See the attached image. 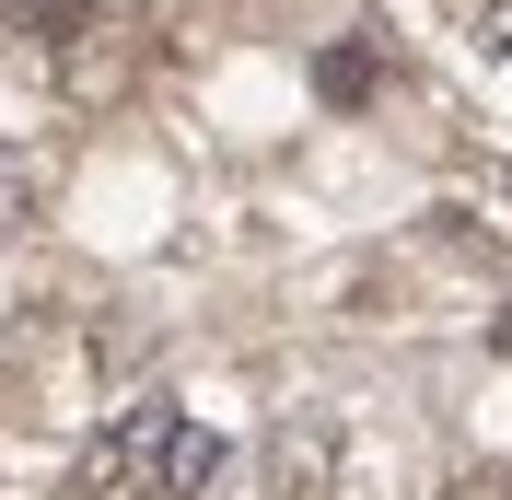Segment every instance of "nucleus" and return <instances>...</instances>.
<instances>
[{
    "label": "nucleus",
    "instance_id": "f257e3e1",
    "mask_svg": "<svg viewBox=\"0 0 512 500\" xmlns=\"http://www.w3.org/2000/svg\"><path fill=\"white\" fill-rule=\"evenodd\" d=\"M338 466H350V442H338L326 407H291L280 431H268V500H326Z\"/></svg>",
    "mask_w": 512,
    "mask_h": 500
},
{
    "label": "nucleus",
    "instance_id": "20e7f679",
    "mask_svg": "<svg viewBox=\"0 0 512 500\" xmlns=\"http://www.w3.org/2000/svg\"><path fill=\"white\" fill-rule=\"evenodd\" d=\"M35 210H47V163H24L12 140H0V233H24Z\"/></svg>",
    "mask_w": 512,
    "mask_h": 500
},
{
    "label": "nucleus",
    "instance_id": "39448f33",
    "mask_svg": "<svg viewBox=\"0 0 512 500\" xmlns=\"http://www.w3.org/2000/svg\"><path fill=\"white\" fill-rule=\"evenodd\" d=\"M210 477H222V442H210V431H187V442H175V466H163V500H198Z\"/></svg>",
    "mask_w": 512,
    "mask_h": 500
},
{
    "label": "nucleus",
    "instance_id": "f03ea898",
    "mask_svg": "<svg viewBox=\"0 0 512 500\" xmlns=\"http://www.w3.org/2000/svg\"><path fill=\"white\" fill-rule=\"evenodd\" d=\"M128 82H140V35H128L117 12H94V24L59 35V94L70 105H117Z\"/></svg>",
    "mask_w": 512,
    "mask_h": 500
},
{
    "label": "nucleus",
    "instance_id": "7ed1b4c3",
    "mask_svg": "<svg viewBox=\"0 0 512 500\" xmlns=\"http://www.w3.org/2000/svg\"><path fill=\"white\" fill-rule=\"evenodd\" d=\"M175 442H187V419H175V407H128V419H117V442H105L94 466L117 477L128 500H163V466H175Z\"/></svg>",
    "mask_w": 512,
    "mask_h": 500
},
{
    "label": "nucleus",
    "instance_id": "0eeeda50",
    "mask_svg": "<svg viewBox=\"0 0 512 500\" xmlns=\"http://www.w3.org/2000/svg\"><path fill=\"white\" fill-rule=\"evenodd\" d=\"M478 47H489V59H512V0H489V12H478Z\"/></svg>",
    "mask_w": 512,
    "mask_h": 500
},
{
    "label": "nucleus",
    "instance_id": "1a4fd4ad",
    "mask_svg": "<svg viewBox=\"0 0 512 500\" xmlns=\"http://www.w3.org/2000/svg\"><path fill=\"white\" fill-rule=\"evenodd\" d=\"M489 349H512V314H489Z\"/></svg>",
    "mask_w": 512,
    "mask_h": 500
},
{
    "label": "nucleus",
    "instance_id": "9d476101",
    "mask_svg": "<svg viewBox=\"0 0 512 500\" xmlns=\"http://www.w3.org/2000/svg\"><path fill=\"white\" fill-rule=\"evenodd\" d=\"M501 210H512V175H501Z\"/></svg>",
    "mask_w": 512,
    "mask_h": 500
},
{
    "label": "nucleus",
    "instance_id": "6e6552de",
    "mask_svg": "<svg viewBox=\"0 0 512 500\" xmlns=\"http://www.w3.org/2000/svg\"><path fill=\"white\" fill-rule=\"evenodd\" d=\"M70 500H128V489H117V477H105V466H94V477H82V489H70Z\"/></svg>",
    "mask_w": 512,
    "mask_h": 500
},
{
    "label": "nucleus",
    "instance_id": "423d86ee",
    "mask_svg": "<svg viewBox=\"0 0 512 500\" xmlns=\"http://www.w3.org/2000/svg\"><path fill=\"white\" fill-rule=\"evenodd\" d=\"M315 82H326V105H361V94H373V59H361V47H338Z\"/></svg>",
    "mask_w": 512,
    "mask_h": 500
}]
</instances>
